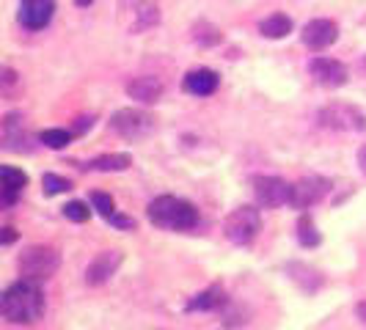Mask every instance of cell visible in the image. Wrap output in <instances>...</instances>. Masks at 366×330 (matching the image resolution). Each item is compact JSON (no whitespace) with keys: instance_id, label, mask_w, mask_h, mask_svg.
Returning <instances> with one entry per match:
<instances>
[{"instance_id":"17","label":"cell","mask_w":366,"mask_h":330,"mask_svg":"<svg viewBox=\"0 0 366 330\" xmlns=\"http://www.w3.org/2000/svg\"><path fill=\"white\" fill-rule=\"evenodd\" d=\"M132 165V157L124 154V151H116V154H102L97 160L88 162L91 171H102V174H119V171H127Z\"/></svg>"},{"instance_id":"14","label":"cell","mask_w":366,"mask_h":330,"mask_svg":"<svg viewBox=\"0 0 366 330\" xmlns=\"http://www.w3.org/2000/svg\"><path fill=\"white\" fill-rule=\"evenodd\" d=\"M218 88V75L212 69H193L185 75V91L196 97H210Z\"/></svg>"},{"instance_id":"25","label":"cell","mask_w":366,"mask_h":330,"mask_svg":"<svg viewBox=\"0 0 366 330\" xmlns=\"http://www.w3.org/2000/svg\"><path fill=\"white\" fill-rule=\"evenodd\" d=\"M110 223H113V226H119V229H135V226H138L132 218H121V215H113V218H110Z\"/></svg>"},{"instance_id":"15","label":"cell","mask_w":366,"mask_h":330,"mask_svg":"<svg viewBox=\"0 0 366 330\" xmlns=\"http://www.w3.org/2000/svg\"><path fill=\"white\" fill-rule=\"evenodd\" d=\"M0 179H3V204L12 207L17 193L28 185V174H23L20 168H12V165H3L0 168Z\"/></svg>"},{"instance_id":"9","label":"cell","mask_w":366,"mask_h":330,"mask_svg":"<svg viewBox=\"0 0 366 330\" xmlns=\"http://www.w3.org/2000/svg\"><path fill=\"white\" fill-rule=\"evenodd\" d=\"M328 193H330V182L328 179H322V177H303L300 182L292 185L289 204L295 210H308V207L319 204Z\"/></svg>"},{"instance_id":"8","label":"cell","mask_w":366,"mask_h":330,"mask_svg":"<svg viewBox=\"0 0 366 330\" xmlns=\"http://www.w3.org/2000/svg\"><path fill=\"white\" fill-rule=\"evenodd\" d=\"M254 196H256V204L259 207L276 210V207H284L289 201L292 185H286L278 177H256L254 179Z\"/></svg>"},{"instance_id":"21","label":"cell","mask_w":366,"mask_h":330,"mask_svg":"<svg viewBox=\"0 0 366 330\" xmlns=\"http://www.w3.org/2000/svg\"><path fill=\"white\" fill-rule=\"evenodd\" d=\"M39 140H42L45 146H50V149H64V146L72 140V132H66V129H45V132L39 135Z\"/></svg>"},{"instance_id":"26","label":"cell","mask_w":366,"mask_h":330,"mask_svg":"<svg viewBox=\"0 0 366 330\" xmlns=\"http://www.w3.org/2000/svg\"><path fill=\"white\" fill-rule=\"evenodd\" d=\"M91 124H94V118H80V121H77V127H75V132H83V129H91Z\"/></svg>"},{"instance_id":"1","label":"cell","mask_w":366,"mask_h":330,"mask_svg":"<svg viewBox=\"0 0 366 330\" xmlns=\"http://www.w3.org/2000/svg\"><path fill=\"white\" fill-rule=\"evenodd\" d=\"M45 294L39 289L36 281H17L3 292V300H0V308H3V316L14 325H31L45 314Z\"/></svg>"},{"instance_id":"30","label":"cell","mask_w":366,"mask_h":330,"mask_svg":"<svg viewBox=\"0 0 366 330\" xmlns=\"http://www.w3.org/2000/svg\"><path fill=\"white\" fill-rule=\"evenodd\" d=\"M75 3H77V6H91L94 0H75Z\"/></svg>"},{"instance_id":"18","label":"cell","mask_w":366,"mask_h":330,"mask_svg":"<svg viewBox=\"0 0 366 330\" xmlns=\"http://www.w3.org/2000/svg\"><path fill=\"white\" fill-rule=\"evenodd\" d=\"M289 31H292V20H289L286 14H270V17L262 20V25H259V34L267 36V39H284Z\"/></svg>"},{"instance_id":"23","label":"cell","mask_w":366,"mask_h":330,"mask_svg":"<svg viewBox=\"0 0 366 330\" xmlns=\"http://www.w3.org/2000/svg\"><path fill=\"white\" fill-rule=\"evenodd\" d=\"M88 215H91V210H88V204H83V201H69V204L64 207V218L72 220V223H86Z\"/></svg>"},{"instance_id":"3","label":"cell","mask_w":366,"mask_h":330,"mask_svg":"<svg viewBox=\"0 0 366 330\" xmlns=\"http://www.w3.org/2000/svg\"><path fill=\"white\" fill-rule=\"evenodd\" d=\"M17 267H20V275H23V278L39 283V281H47V278H53V275L58 272L61 256H58V251L50 248V245H31V248H25V251L20 253Z\"/></svg>"},{"instance_id":"29","label":"cell","mask_w":366,"mask_h":330,"mask_svg":"<svg viewBox=\"0 0 366 330\" xmlns=\"http://www.w3.org/2000/svg\"><path fill=\"white\" fill-rule=\"evenodd\" d=\"M358 165H361V171L366 174V146H361V151H358Z\"/></svg>"},{"instance_id":"20","label":"cell","mask_w":366,"mask_h":330,"mask_svg":"<svg viewBox=\"0 0 366 330\" xmlns=\"http://www.w3.org/2000/svg\"><path fill=\"white\" fill-rule=\"evenodd\" d=\"M297 240H300L303 248H317L319 240H322L317 226H314V220L308 215H300V220H297Z\"/></svg>"},{"instance_id":"16","label":"cell","mask_w":366,"mask_h":330,"mask_svg":"<svg viewBox=\"0 0 366 330\" xmlns=\"http://www.w3.org/2000/svg\"><path fill=\"white\" fill-rule=\"evenodd\" d=\"M127 94L138 102H157L162 94V83L157 77H135L132 83H127Z\"/></svg>"},{"instance_id":"28","label":"cell","mask_w":366,"mask_h":330,"mask_svg":"<svg viewBox=\"0 0 366 330\" xmlns=\"http://www.w3.org/2000/svg\"><path fill=\"white\" fill-rule=\"evenodd\" d=\"M355 314H358V319H361V322H363V325H366V300H363V303H358V305H355Z\"/></svg>"},{"instance_id":"19","label":"cell","mask_w":366,"mask_h":330,"mask_svg":"<svg viewBox=\"0 0 366 330\" xmlns=\"http://www.w3.org/2000/svg\"><path fill=\"white\" fill-rule=\"evenodd\" d=\"M221 303H223V289L221 286H210V289H204L202 294H196L188 303V311H210V308H218Z\"/></svg>"},{"instance_id":"5","label":"cell","mask_w":366,"mask_h":330,"mask_svg":"<svg viewBox=\"0 0 366 330\" xmlns=\"http://www.w3.org/2000/svg\"><path fill=\"white\" fill-rule=\"evenodd\" d=\"M119 23L130 34H143L160 23V12L151 0H121L119 3Z\"/></svg>"},{"instance_id":"10","label":"cell","mask_w":366,"mask_h":330,"mask_svg":"<svg viewBox=\"0 0 366 330\" xmlns=\"http://www.w3.org/2000/svg\"><path fill=\"white\" fill-rule=\"evenodd\" d=\"M121 251H102V253H97L94 256V262L88 264V270H86V283L88 286H102V283H108L113 275H116V270L121 267Z\"/></svg>"},{"instance_id":"6","label":"cell","mask_w":366,"mask_h":330,"mask_svg":"<svg viewBox=\"0 0 366 330\" xmlns=\"http://www.w3.org/2000/svg\"><path fill=\"white\" fill-rule=\"evenodd\" d=\"M319 124L325 129H341V132H361L366 129V116L347 102H330L319 110Z\"/></svg>"},{"instance_id":"7","label":"cell","mask_w":366,"mask_h":330,"mask_svg":"<svg viewBox=\"0 0 366 330\" xmlns=\"http://www.w3.org/2000/svg\"><path fill=\"white\" fill-rule=\"evenodd\" d=\"M110 129L121 138H143L154 129V118L143 110H135V107H124V110H116L113 118H110Z\"/></svg>"},{"instance_id":"27","label":"cell","mask_w":366,"mask_h":330,"mask_svg":"<svg viewBox=\"0 0 366 330\" xmlns=\"http://www.w3.org/2000/svg\"><path fill=\"white\" fill-rule=\"evenodd\" d=\"M17 240V234H14V229H3V245H12Z\"/></svg>"},{"instance_id":"2","label":"cell","mask_w":366,"mask_h":330,"mask_svg":"<svg viewBox=\"0 0 366 330\" xmlns=\"http://www.w3.org/2000/svg\"><path fill=\"white\" fill-rule=\"evenodd\" d=\"M149 220L157 229H168V231H188L199 223V210L176 196H160L146 207Z\"/></svg>"},{"instance_id":"12","label":"cell","mask_w":366,"mask_h":330,"mask_svg":"<svg viewBox=\"0 0 366 330\" xmlns=\"http://www.w3.org/2000/svg\"><path fill=\"white\" fill-rule=\"evenodd\" d=\"M56 12V0H23L20 3V23L28 31H42Z\"/></svg>"},{"instance_id":"11","label":"cell","mask_w":366,"mask_h":330,"mask_svg":"<svg viewBox=\"0 0 366 330\" xmlns=\"http://www.w3.org/2000/svg\"><path fill=\"white\" fill-rule=\"evenodd\" d=\"M336 39H339V25L333 20H311L303 28V45L308 50H314V53L330 47Z\"/></svg>"},{"instance_id":"13","label":"cell","mask_w":366,"mask_h":330,"mask_svg":"<svg viewBox=\"0 0 366 330\" xmlns=\"http://www.w3.org/2000/svg\"><path fill=\"white\" fill-rule=\"evenodd\" d=\"M311 75L317 77V83L328 86V88H339L347 83V66L336 58H314L311 61Z\"/></svg>"},{"instance_id":"22","label":"cell","mask_w":366,"mask_h":330,"mask_svg":"<svg viewBox=\"0 0 366 330\" xmlns=\"http://www.w3.org/2000/svg\"><path fill=\"white\" fill-rule=\"evenodd\" d=\"M42 188H45L47 196H58V193L72 190V182L64 179V177H56V174H45V177H42Z\"/></svg>"},{"instance_id":"4","label":"cell","mask_w":366,"mask_h":330,"mask_svg":"<svg viewBox=\"0 0 366 330\" xmlns=\"http://www.w3.org/2000/svg\"><path fill=\"white\" fill-rule=\"evenodd\" d=\"M262 229V215L254 207H240L223 220V234L234 245H251Z\"/></svg>"},{"instance_id":"24","label":"cell","mask_w":366,"mask_h":330,"mask_svg":"<svg viewBox=\"0 0 366 330\" xmlns=\"http://www.w3.org/2000/svg\"><path fill=\"white\" fill-rule=\"evenodd\" d=\"M91 204H94V210L102 215V218H113L116 215V204H113V199L108 196V193H91Z\"/></svg>"}]
</instances>
